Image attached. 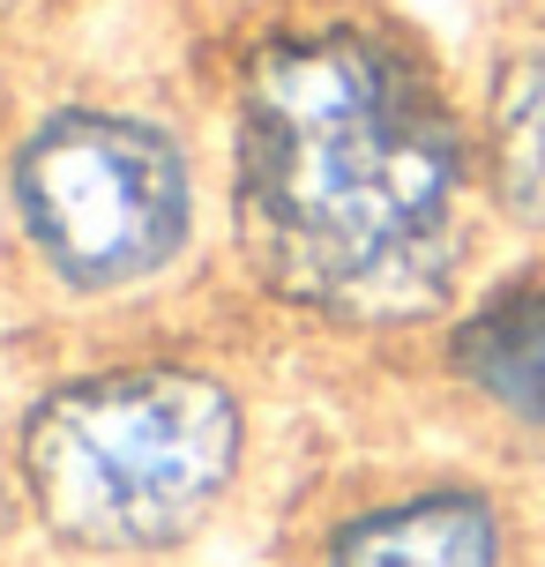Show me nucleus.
Returning <instances> with one entry per match:
<instances>
[{
  "mask_svg": "<svg viewBox=\"0 0 545 567\" xmlns=\"http://www.w3.org/2000/svg\"><path fill=\"white\" fill-rule=\"evenodd\" d=\"M8 209L60 291L120 299L173 277L195 247V150L127 105H53L8 157Z\"/></svg>",
  "mask_w": 545,
  "mask_h": 567,
  "instance_id": "7ed1b4c3",
  "label": "nucleus"
},
{
  "mask_svg": "<svg viewBox=\"0 0 545 567\" xmlns=\"http://www.w3.org/2000/svg\"><path fill=\"white\" fill-rule=\"evenodd\" d=\"M232 239L321 329H419L456 307L486 157L449 90L381 23H285L232 75Z\"/></svg>",
  "mask_w": 545,
  "mask_h": 567,
  "instance_id": "f257e3e1",
  "label": "nucleus"
},
{
  "mask_svg": "<svg viewBox=\"0 0 545 567\" xmlns=\"http://www.w3.org/2000/svg\"><path fill=\"white\" fill-rule=\"evenodd\" d=\"M299 567H523L516 523L471 478L389 485L321 523Z\"/></svg>",
  "mask_w": 545,
  "mask_h": 567,
  "instance_id": "20e7f679",
  "label": "nucleus"
},
{
  "mask_svg": "<svg viewBox=\"0 0 545 567\" xmlns=\"http://www.w3.org/2000/svg\"><path fill=\"white\" fill-rule=\"evenodd\" d=\"M247 396L217 367L113 359L30 396L16 425V485L53 553L150 567L217 530L247 478Z\"/></svg>",
  "mask_w": 545,
  "mask_h": 567,
  "instance_id": "f03ea898",
  "label": "nucleus"
},
{
  "mask_svg": "<svg viewBox=\"0 0 545 567\" xmlns=\"http://www.w3.org/2000/svg\"><path fill=\"white\" fill-rule=\"evenodd\" d=\"M441 359H449V381L486 419L516 425L523 441H545V269L471 299L449 321Z\"/></svg>",
  "mask_w": 545,
  "mask_h": 567,
  "instance_id": "39448f33",
  "label": "nucleus"
},
{
  "mask_svg": "<svg viewBox=\"0 0 545 567\" xmlns=\"http://www.w3.org/2000/svg\"><path fill=\"white\" fill-rule=\"evenodd\" d=\"M486 157V202L523 231H545V30L501 60L479 120Z\"/></svg>",
  "mask_w": 545,
  "mask_h": 567,
  "instance_id": "423d86ee",
  "label": "nucleus"
}]
</instances>
